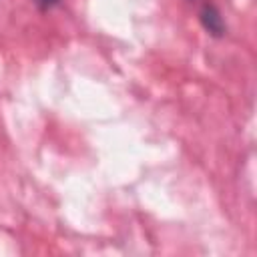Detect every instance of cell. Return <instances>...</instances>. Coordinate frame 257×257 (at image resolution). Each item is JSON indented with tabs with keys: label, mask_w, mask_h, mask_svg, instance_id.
Here are the masks:
<instances>
[{
	"label": "cell",
	"mask_w": 257,
	"mask_h": 257,
	"mask_svg": "<svg viewBox=\"0 0 257 257\" xmlns=\"http://www.w3.org/2000/svg\"><path fill=\"white\" fill-rule=\"evenodd\" d=\"M199 22L203 26V30L211 36V38H223L227 34V24L225 18L219 10V6L215 2H203L199 8Z\"/></svg>",
	"instance_id": "cell-1"
},
{
	"label": "cell",
	"mask_w": 257,
	"mask_h": 257,
	"mask_svg": "<svg viewBox=\"0 0 257 257\" xmlns=\"http://www.w3.org/2000/svg\"><path fill=\"white\" fill-rule=\"evenodd\" d=\"M32 2H34V6H36L40 12H48V10L56 8L62 0H32Z\"/></svg>",
	"instance_id": "cell-2"
}]
</instances>
